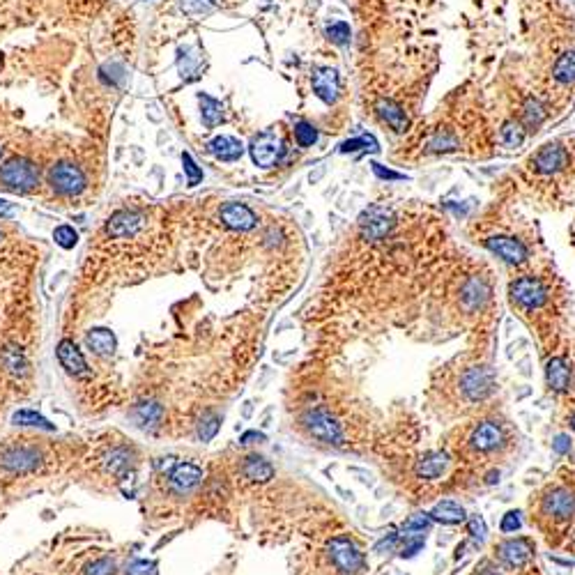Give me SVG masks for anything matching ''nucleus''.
Wrapping results in <instances>:
<instances>
[{
    "label": "nucleus",
    "instance_id": "34",
    "mask_svg": "<svg viewBox=\"0 0 575 575\" xmlns=\"http://www.w3.org/2000/svg\"><path fill=\"white\" fill-rule=\"evenodd\" d=\"M433 525V518L426 516V513H416L412 518H407L403 523V532L407 534H421V532H428Z\"/></svg>",
    "mask_w": 575,
    "mask_h": 575
},
{
    "label": "nucleus",
    "instance_id": "51",
    "mask_svg": "<svg viewBox=\"0 0 575 575\" xmlns=\"http://www.w3.org/2000/svg\"><path fill=\"white\" fill-rule=\"evenodd\" d=\"M569 449H571V442H569V438H567V435H559L557 442H554V451L567 453Z\"/></svg>",
    "mask_w": 575,
    "mask_h": 575
},
{
    "label": "nucleus",
    "instance_id": "41",
    "mask_svg": "<svg viewBox=\"0 0 575 575\" xmlns=\"http://www.w3.org/2000/svg\"><path fill=\"white\" fill-rule=\"evenodd\" d=\"M327 37L334 44H348L350 42V25L343 21L331 23V25H327Z\"/></svg>",
    "mask_w": 575,
    "mask_h": 575
},
{
    "label": "nucleus",
    "instance_id": "4",
    "mask_svg": "<svg viewBox=\"0 0 575 575\" xmlns=\"http://www.w3.org/2000/svg\"><path fill=\"white\" fill-rule=\"evenodd\" d=\"M49 182L55 191L62 193V196H76V193L86 189V173H83L79 166L62 161L51 169Z\"/></svg>",
    "mask_w": 575,
    "mask_h": 575
},
{
    "label": "nucleus",
    "instance_id": "54",
    "mask_svg": "<svg viewBox=\"0 0 575 575\" xmlns=\"http://www.w3.org/2000/svg\"><path fill=\"white\" fill-rule=\"evenodd\" d=\"M571 426H573V431H575V412H573V416H571Z\"/></svg>",
    "mask_w": 575,
    "mask_h": 575
},
{
    "label": "nucleus",
    "instance_id": "50",
    "mask_svg": "<svg viewBox=\"0 0 575 575\" xmlns=\"http://www.w3.org/2000/svg\"><path fill=\"white\" fill-rule=\"evenodd\" d=\"M242 444H254V442H265V435L263 433H258V431H249L242 435V440H239Z\"/></svg>",
    "mask_w": 575,
    "mask_h": 575
},
{
    "label": "nucleus",
    "instance_id": "6",
    "mask_svg": "<svg viewBox=\"0 0 575 575\" xmlns=\"http://www.w3.org/2000/svg\"><path fill=\"white\" fill-rule=\"evenodd\" d=\"M511 300L520 306V309L534 311L548 300V290L543 288V283L534 276H523L511 283Z\"/></svg>",
    "mask_w": 575,
    "mask_h": 575
},
{
    "label": "nucleus",
    "instance_id": "5",
    "mask_svg": "<svg viewBox=\"0 0 575 575\" xmlns=\"http://www.w3.org/2000/svg\"><path fill=\"white\" fill-rule=\"evenodd\" d=\"M249 152H251V159L256 166H261V169H272V166L279 164V159L283 156V143L276 134L265 132V134H258L254 138Z\"/></svg>",
    "mask_w": 575,
    "mask_h": 575
},
{
    "label": "nucleus",
    "instance_id": "27",
    "mask_svg": "<svg viewBox=\"0 0 575 575\" xmlns=\"http://www.w3.org/2000/svg\"><path fill=\"white\" fill-rule=\"evenodd\" d=\"M428 516L433 518V520H440L444 525H456V523L465 520V508L456 502H451V499H447V502H440L438 506H435Z\"/></svg>",
    "mask_w": 575,
    "mask_h": 575
},
{
    "label": "nucleus",
    "instance_id": "32",
    "mask_svg": "<svg viewBox=\"0 0 575 575\" xmlns=\"http://www.w3.org/2000/svg\"><path fill=\"white\" fill-rule=\"evenodd\" d=\"M12 421L18 423V426H37V428L53 431V423L49 419H44L42 414H37L35 410H18Z\"/></svg>",
    "mask_w": 575,
    "mask_h": 575
},
{
    "label": "nucleus",
    "instance_id": "35",
    "mask_svg": "<svg viewBox=\"0 0 575 575\" xmlns=\"http://www.w3.org/2000/svg\"><path fill=\"white\" fill-rule=\"evenodd\" d=\"M502 141L506 147H520L525 141V132L518 123H506L502 129Z\"/></svg>",
    "mask_w": 575,
    "mask_h": 575
},
{
    "label": "nucleus",
    "instance_id": "33",
    "mask_svg": "<svg viewBox=\"0 0 575 575\" xmlns=\"http://www.w3.org/2000/svg\"><path fill=\"white\" fill-rule=\"evenodd\" d=\"M129 465H132V456H129L127 449H113L106 456V467H108V472H113V474L125 472Z\"/></svg>",
    "mask_w": 575,
    "mask_h": 575
},
{
    "label": "nucleus",
    "instance_id": "17",
    "mask_svg": "<svg viewBox=\"0 0 575 575\" xmlns=\"http://www.w3.org/2000/svg\"><path fill=\"white\" fill-rule=\"evenodd\" d=\"M313 90H315V95L324 101V104H334L336 97H338V74H336V69L324 67V69L315 72Z\"/></svg>",
    "mask_w": 575,
    "mask_h": 575
},
{
    "label": "nucleus",
    "instance_id": "3",
    "mask_svg": "<svg viewBox=\"0 0 575 575\" xmlns=\"http://www.w3.org/2000/svg\"><path fill=\"white\" fill-rule=\"evenodd\" d=\"M329 557L343 575H357L366 569V559L364 554L359 552V548L350 539H334L329 543Z\"/></svg>",
    "mask_w": 575,
    "mask_h": 575
},
{
    "label": "nucleus",
    "instance_id": "43",
    "mask_svg": "<svg viewBox=\"0 0 575 575\" xmlns=\"http://www.w3.org/2000/svg\"><path fill=\"white\" fill-rule=\"evenodd\" d=\"M115 573V564L113 559L108 557H101L97 562H92L90 567L86 569V575H113Z\"/></svg>",
    "mask_w": 575,
    "mask_h": 575
},
{
    "label": "nucleus",
    "instance_id": "21",
    "mask_svg": "<svg viewBox=\"0 0 575 575\" xmlns=\"http://www.w3.org/2000/svg\"><path fill=\"white\" fill-rule=\"evenodd\" d=\"M545 377H548V387L552 392H569L571 387V368L567 364V359L554 357L548 361V368H545Z\"/></svg>",
    "mask_w": 575,
    "mask_h": 575
},
{
    "label": "nucleus",
    "instance_id": "14",
    "mask_svg": "<svg viewBox=\"0 0 575 575\" xmlns=\"http://www.w3.org/2000/svg\"><path fill=\"white\" fill-rule=\"evenodd\" d=\"M484 244L493 254H497L499 258H502V261H506V263L520 265V263H525V258H527V246L520 242V239H513V237H488Z\"/></svg>",
    "mask_w": 575,
    "mask_h": 575
},
{
    "label": "nucleus",
    "instance_id": "28",
    "mask_svg": "<svg viewBox=\"0 0 575 575\" xmlns=\"http://www.w3.org/2000/svg\"><path fill=\"white\" fill-rule=\"evenodd\" d=\"M377 113L380 118L385 120V123L394 129V132H405L407 127V118H405V110L394 104V101H380L377 104Z\"/></svg>",
    "mask_w": 575,
    "mask_h": 575
},
{
    "label": "nucleus",
    "instance_id": "36",
    "mask_svg": "<svg viewBox=\"0 0 575 575\" xmlns=\"http://www.w3.org/2000/svg\"><path fill=\"white\" fill-rule=\"evenodd\" d=\"M523 113H525V123H527V127H530V129H536V127L543 123V118H545L543 108H541V104L536 99H527Z\"/></svg>",
    "mask_w": 575,
    "mask_h": 575
},
{
    "label": "nucleus",
    "instance_id": "38",
    "mask_svg": "<svg viewBox=\"0 0 575 575\" xmlns=\"http://www.w3.org/2000/svg\"><path fill=\"white\" fill-rule=\"evenodd\" d=\"M53 239L55 244H60L62 249H74L79 242V235L72 226H58L53 230Z\"/></svg>",
    "mask_w": 575,
    "mask_h": 575
},
{
    "label": "nucleus",
    "instance_id": "29",
    "mask_svg": "<svg viewBox=\"0 0 575 575\" xmlns=\"http://www.w3.org/2000/svg\"><path fill=\"white\" fill-rule=\"evenodd\" d=\"M198 101H200V113H203V123L205 127H217L221 125V120H224V106H221V101L212 99L205 92H200L198 95Z\"/></svg>",
    "mask_w": 575,
    "mask_h": 575
},
{
    "label": "nucleus",
    "instance_id": "20",
    "mask_svg": "<svg viewBox=\"0 0 575 575\" xmlns=\"http://www.w3.org/2000/svg\"><path fill=\"white\" fill-rule=\"evenodd\" d=\"M207 150L221 161H237L244 154V145L233 136H217L207 143Z\"/></svg>",
    "mask_w": 575,
    "mask_h": 575
},
{
    "label": "nucleus",
    "instance_id": "39",
    "mask_svg": "<svg viewBox=\"0 0 575 575\" xmlns=\"http://www.w3.org/2000/svg\"><path fill=\"white\" fill-rule=\"evenodd\" d=\"M295 138L302 147H309V145H313L315 141H318V132H315V127L309 125V123H297L295 125Z\"/></svg>",
    "mask_w": 575,
    "mask_h": 575
},
{
    "label": "nucleus",
    "instance_id": "31",
    "mask_svg": "<svg viewBox=\"0 0 575 575\" xmlns=\"http://www.w3.org/2000/svg\"><path fill=\"white\" fill-rule=\"evenodd\" d=\"M221 428V416L217 412H205L198 421V438L203 442H210Z\"/></svg>",
    "mask_w": 575,
    "mask_h": 575
},
{
    "label": "nucleus",
    "instance_id": "7",
    "mask_svg": "<svg viewBox=\"0 0 575 575\" xmlns=\"http://www.w3.org/2000/svg\"><path fill=\"white\" fill-rule=\"evenodd\" d=\"M394 226V219H392V212L385 210V207H368L364 215L359 217V228H361V235L368 242H377V239H385L389 235V230Z\"/></svg>",
    "mask_w": 575,
    "mask_h": 575
},
{
    "label": "nucleus",
    "instance_id": "23",
    "mask_svg": "<svg viewBox=\"0 0 575 575\" xmlns=\"http://www.w3.org/2000/svg\"><path fill=\"white\" fill-rule=\"evenodd\" d=\"M86 343L92 352H97L101 357H110L115 352V334L110 329H104V327H97V329H90L88 336H86Z\"/></svg>",
    "mask_w": 575,
    "mask_h": 575
},
{
    "label": "nucleus",
    "instance_id": "12",
    "mask_svg": "<svg viewBox=\"0 0 575 575\" xmlns=\"http://www.w3.org/2000/svg\"><path fill=\"white\" fill-rule=\"evenodd\" d=\"M42 453L33 447H14L0 453V465L12 472H33L40 467Z\"/></svg>",
    "mask_w": 575,
    "mask_h": 575
},
{
    "label": "nucleus",
    "instance_id": "40",
    "mask_svg": "<svg viewBox=\"0 0 575 575\" xmlns=\"http://www.w3.org/2000/svg\"><path fill=\"white\" fill-rule=\"evenodd\" d=\"M5 366L12 370L14 375H23L25 368H28L23 355H21V352H16V350H7L5 352Z\"/></svg>",
    "mask_w": 575,
    "mask_h": 575
},
{
    "label": "nucleus",
    "instance_id": "9",
    "mask_svg": "<svg viewBox=\"0 0 575 575\" xmlns=\"http://www.w3.org/2000/svg\"><path fill=\"white\" fill-rule=\"evenodd\" d=\"M506 442V435H504V428L502 423L497 421H481L477 426V431L472 433V440H469V447L479 451V453H493L497 449H502Z\"/></svg>",
    "mask_w": 575,
    "mask_h": 575
},
{
    "label": "nucleus",
    "instance_id": "13",
    "mask_svg": "<svg viewBox=\"0 0 575 575\" xmlns=\"http://www.w3.org/2000/svg\"><path fill=\"white\" fill-rule=\"evenodd\" d=\"M58 361L62 364V368L67 370L69 375L74 377H86L90 370H88V361L86 357H83V352L76 348V343L69 341V338H64L58 343Z\"/></svg>",
    "mask_w": 575,
    "mask_h": 575
},
{
    "label": "nucleus",
    "instance_id": "11",
    "mask_svg": "<svg viewBox=\"0 0 575 575\" xmlns=\"http://www.w3.org/2000/svg\"><path fill=\"white\" fill-rule=\"evenodd\" d=\"M145 226V215L138 210H123L108 219L106 224V233L108 237L123 239V237H134L136 233H141V228Z\"/></svg>",
    "mask_w": 575,
    "mask_h": 575
},
{
    "label": "nucleus",
    "instance_id": "25",
    "mask_svg": "<svg viewBox=\"0 0 575 575\" xmlns=\"http://www.w3.org/2000/svg\"><path fill=\"white\" fill-rule=\"evenodd\" d=\"M499 552V557H502L508 567H523V564L527 562V557H530V543H527L525 539H518V541H506L502 543L497 548Z\"/></svg>",
    "mask_w": 575,
    "mask_h": 575
},
{
    "label": "nucleus",
    "instance_id": "53",
    "mask_svg": "<svg viewBox=\"0 0 575 575\" xmlns=\"http://www.w3.org/2000/svg\"><path fill=\"white\" fill-rule=\"evenodd\" d=\"M9 215H12V205L5 200H0V217H9Z\"/></svg>",
    "mask_w": 575,
    "mask_h": 575
},
{
    "label": "nucleus",
    "instance_id": "48",
    "mask_svg": "<svg viewBox=\"0 0 575 575\" xmlns=\"http://www.w3.org/2000/svg\"><path fill=\"white\" fill-rule=\"evenodd\" d=\"M423 548V539L421 536H416V539H410V536H407V541H405V545H403V557H412V554H416V550H421Z\"/></svg>",
    "mask_w": 575,
    "mask_h": 575
},
{
    "label": "nucleus",
    "instance_id": "24",
    "mask_svg": "<svg viewBox=\"0 0 575 575\" xmlns=\"http://www.w3.org/2000/svg\"><path fill=\"white\" fill-rule=\"evenodd\" d=\"M488 285L484 279H477V276H472V279L462 285V290H460V300L462 304H465V309L469 311H477L481 304H484L488 300Z\"/></svg>",
    "mask_w": 575,
    "mask_h": 575
},
{
    "label": "nucleus",
    "instance_id": "16",
    "mask_svg": "<svg viewBox=\"0 0 575 575\" xmlns=\"http://www.w3.org/2000/svg\"><path fill=\"white\" fill-rule=\"evenodd\" d=\"M221 221L233 230H251L258 219L242 203H228V205L221 207Z\"/></svg>",
    "mask_w": 575,
    "mask_h": 575
},
{
    "label": "nucleus",
    "instance_id": "44",
    "mask_svg": "<svg viewBox=\"0 0 575 575\" xmlns=\"http://www.w3.org/2000/svg\"><path fill=\"white\" fill-rule=\"evenodd\" d=\"M215 5V0H182V9L187 14H205Z\"/></svg>",
    "mask_w": 575,
    "mask_h": 575
},
{
    "label": "nucleus",
    "instance_id": "42",
    "mask_svg": "<svg viewBox=\"0 0 575 575\" xmlns=\"http://www.w3.org/2000/svg\"><path fill=\"white\" fill-rule=\"evenodd\" d=\"M182 166H184V171H187V175H189V187H196V184L203 180V171L196 166V161L191 159L189 152L182 154Z\"/></svg>",
    "mask_w": 575,
    "mask_h": 575
},
{
    "label": "nucleus",
    "instance_id": "1",
    "mask_svg": "<svg viewBox=\"0 0 575 575\" xmlns=\"http://www.w3.org/2000/svg\"><path fill=\"white\" fill-rule=\"evenodd\" d=\"M0 184L9 191H30L40 184V171L33 161L14 156L0 169Z\"/></svg>",
    "mask_w": 575,
    "mask_h": 575
},
{
    "label": "nucleus",
    "instance_id": "37",
    "mask_svg": "<svg viewBox=\"0 0 575 575\" xmlns=\"http://www.w3.org/2000/svg\"><path fill=\"white\" fill-rule=\"evenodd\" d=\"M361 147H366V150H370V152H377L380 147H377V141L373 136H368V134H364V136H359V138H352V141H346L341 145V152H355V150H361Z\"/></svg>",
    "mask_w": 575,
    "mask_h": 575
},
{
    "label": "nucleus",
    "instance_id": "52",
    "mask_svg": "<svg viewBox=\"0 0 575 575\" xmlns=\"http://www.w3.org/2000/svg\"><path fill=\"white\" fill-rule=\"evenodd\" d=\"M396 539H398V536H396V534H392V536H389V539H382V541H380V543L375 545V550H377V552H385V550H392V545L396 543Z\"/></svg>",
    "mask_w": 575,
    "mask_h": 575
},
{
    "label": "nucleus",
    "instance_id": "2",
    "mask_svg": "<svg viewBox=\"0 0 575 575\" xmlns=\"http://www.w3.org/2000/svg\"><path fill=\"white\" fill-rule=\"evenodd\" d=\"M304 428L309 431L313 440H320L324 444H341L343 442V428L341 423L334 419L329 412L324 410H309L302 416Z\"/></svg>",
    "mask_w": 575,
    "mask_h": 575
},
{
    "label": "nucleus",
    "instance_id": "45",
    "mask_svg": "<svg viewBox=\"0 0 575 575\" xmlns=\"http://www.w3.org/2000/svg\"><path fill=\"white\" fill-rule=\"evenodd\" d=\"M467 530H469V534L474 536V539H479V541H484L486 539V523H484V518L481 516H472L469 520H467Z\"/></svg>",
    "mask_w": 575,
    "mask_h": 575
},
{
    "label": "nucleus",
    "instance_id": "30",
    "mask_svg": "<svg viewBox=\"0 0 575 575\" xmlns=\"http://www.w3.org/2000/svg\"><path fill=\"white\" fill-rule=\"evenodd\" d=\"M552 76L559 83H571L575 81V53H564L562 58L554 62Z\"/></svg>",
    "mask_w": 575,
    "mask_h": 575
},
{
    "label": "nucleus",
    "instance_id": "19",
    "mask_svg": "<svg viewBox=\"0 0 575 575\" xmlns=\"http://www.w3.org/2000/svg\"><path fill=\"white\" fill-rule=\"evenodd\" d=\"M567 164V152L559 145H545L534 156V166L539 173H557Z\"/></svg>",
    "mask_w": 575,
    "mask_h": 575
},
{
    "label": "nucleus",
    "instance_id": "15",
    "mask_svg": "<svg viewBox=\"0 0 575 575\" xmlns=\"http://www.w3.org/2000/svg\"><path fill=\"white\" fill-rule=\"evenodd\" d=\"M203 479V472L198 465H193V462H178V465H173V472H171V488L175 493H189L193 490Z\"/></svg>",
    "mask_w": 575,
    "mask_h": 575
},
{
    "label": "nucleus",
    "instance_id": "8",
    "mask_svg": "<svg viewBox=\"0 0 575 575\" xmlns=\"http://www.w3.org/2000/svg\"><path fill=\"white\" fill-rule=\"evenodd\" d=\"M460 387H462V396L467 398V401L477 403V401H484V398L493 392L495 387V380L490 375V370L484 368V366H474L465 370V375L460 380Z\"/></svg>",
    "mask_w": 575,
    "mask_h": 575
},
{
    "label": "nucleus",
    "instance_id": "46",
    "mask_svg": "<svg viewBox=\"0 0 575 575\" xmlns=\"http://www.w3.org/2000/svg\"><path fill=\"white\" fill-rule=\"evenodd\" d=\"M520 513H516V511H508L504 518H502V525H499V530H502L504 534H511V532H518L520 530Z\"/></svg>",
    "mask_w": 575,
    "mask_h": 575
},
{
    "label": "nucleus",
    "instance_id": "26",
    "mask_svg": "<svg viewBox=\"0 0 575 575\" xmlns=\"http://www.w3.org/2000/svg\"><path fill=\"white\" fill-rule=\"evenodd\" d=\"M242 472L249 481H254V484H265V481H270L274 477V467L261 456H249L242 465Z\"/></svg>",
    "mask_w": 575,
    "mask_h": 575
},
{
    "label": "nucleus",
    "instance_id": "18",
    "mask_svg": "<svg viewBox=\"0 0 575 575\" xmlns=\"http://www.w3.org/2000/svg\"><path fill=\"white\" fill-rule=\"evenodd\" d=\"M449 467V456L447 453H442V451H431V453H426V456L416 462V474H419L421 479H438L442 477L444 472H447Z\"/></svg>",
    "mask_w": 575,
    "mask_h": 575
},
{
    "label": "nucleus",
    "instance_id": "10",
    "mask_svg": "<svg viewBox=\"0 0 575 575\" xmlns=\"http://www.w3.org/2000/svg\"><path fill=\"white\" fill-rule=\"evenodd\" d=\"M543 513L554 523H564L575 516V493L569 488H554L548 497H543Z\"/></svg>",
    "mask_w": 575,
    "mask_h": 575
},
{
    "label": "nucleus",
    "instance_id": "47",
    "mask_svg": "<svg viewBox=\"0 0 575 575\" xmlns=\"http://www.w3.org/2000/svg\"><path fill=\"white\" fill-rule=\"evenodd\" d=\"M129 575H154V564L147 559H138L132 569H129Z\"/></svg>",
    "mask_w": 575,
    "mask_h": 575
},
{
    "label": "nucleus",
    "instance_id": "22",
    "mask_svg": "<svg viewBox=\"0 0 575 575\" xmlns=\"http://www.w3.org/2000/svg\"><path fill=\"white\" fill-rule=\"evenodd\" d=\"M134 421L136 426H141V428H156L159 426V421L164 419V407L156 403V401H143V403H138L134 407Z\"/></svg>",
    "mask_w": 575,
    "mask_h": 575
},
{
    "label": "nucleus",
    "instance_id": "49",
    "mask_svg": "<svg viewBox=\"0 0 575 575\" xmlns=\"http://www.w3.org/2000/svg\"><path fill=\"white\" fill-rule=\"evenodd\" d=\"M373 173L382 180H403L405 178V175H401V173H394V171L385 169L382 164H373Z\"/></svg>",
    "mask_w": 575,
    "mask_h": 575
}]
</instances>
